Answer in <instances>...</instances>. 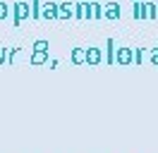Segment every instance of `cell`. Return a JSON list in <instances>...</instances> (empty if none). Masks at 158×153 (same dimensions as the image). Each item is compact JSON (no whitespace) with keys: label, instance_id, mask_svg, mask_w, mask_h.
<instances>
[{"label":"cell","instance_id":"cell-1","mask_svg":"<svg viewBox=\"0 0 158 153\" xmlns=\"http://www.w3.org/2000/svg\"><path fill=\"white\" fill-rule=\"evenodd\" d=\"M24 19H31V0H15L12 2V24L19 27Z\"/></svg>","mask_w":158,"mask_h":153},{"label":"cell","instance_id":"cell-2","mask_svg":"<svg viewBox=\"0 0 158 153\" xmlns=\"http://www.w3.org/2000/svg\"><path fill=\"white\" fill-rule=\"evenodd\" d=\"M58 14H60V5L55 0H46L41 7V19H58Z\"/></svg>","mask_w":158,"mask_h":153},{"label":"cell","instance_id":"cell-3","mask_svg":"<svg viewBox=\"0 0 158 153\" xmlns=\"http://www.w3.org/2000/svg\"><path fill=\"white\" fill-rule=\"evenodd\" d=\"M120 14H122V7H120V2H115V0H108L106 5H103V19H120Z\"/></svg>","mask_w":158,"mask_h":153},{"label":"cell","instance_id":"cell-4","mask_svg":"<svg viewBox=\"0 0 158 153\" xmlns=\"http://www.w3.org/2000/svg\"><path fill=\"white\" fill-rule=\"evenodd\" d=\"M115 62H118V65H132V62H134V50L127 48V46L118 48V53H115Z\"/></svg>","mask_w":158,"mask_h":153},{"label":"cell","instance_id":"cell-5","mask_svg":"<svg viewBox=\"0 0 158 153\" xmlns=\"http://www.w3.org/2000/svg\"><path fill=\"white\" fill-rule=\"evenodd\" d=\"M106 57H103V53H101L98 46H91L86 48V65H98V62H103Z\"/></svg>","mask_w":158,"mask_h":153},{"label":"cell","instance_id":"cell-6","mask_svg":"<svg viewBox=\"0 0 158 153\" xmlns=\"http://www.w3.org/2000/svg\"><path fill=\"white\" fill-rule=\"evenodd\" d=\"M58 19H74V2H72V0H62V2H60Z\"/></svg>","mask_w":158,"mask_h":153},{"label":"cell","instance_id":"cell-7","mask_svg":"<svg viewBox=\"0 0 158 153\" xmlns=\"http://www.w3.org/2000/svg\"><path fill=\"white\" fill-rule=\"evenodd\" d=\"M74 19H89V0L74 2Z\"/></svg>","mask_w":158,"mask_h":153},{"label":"cell","instance_id":"cell-8","mask_svg":"<svg viewBox=\"0 0 158 153\" xmlns=\"http://www.w3.org/2000/svg\"><path fill=\"white\" fill-rule=\"evenodd\" d=\"M69 60H72V65H84L86 62V48H72Z\"/></svg>","mask_w":158,"mask_h":153},{"label":"cell","instance_id":"cell-9","mask_svg":"<svg viewBox=\"0 0 158 153\" xmlns=\"http://www.w3.org/2000/svg\"><path fill=\"white\" fill-rule=\"evenodd\" d=\"M132 12H134V19H146V0H134Z\"/></svg>","mask_w":158,"mask_h":153},{"label":"cell","instance_id":"cell-10","mask_svg":"<svg viewBox=\"0 0 158 153\" xmlns=\"http://www.w3.org/2000/svg\"><path fill=\"white\" fill-rule=\"evenodd\" d=\"M89 19H103V5L96 0H89Z\"/></svg>","mask_w":158,"mask_h":153},{"label":"cell","instance_id":"cell-11","mask_svg":"<svg viewBox=\"0 0 158 153\" xmlns=\"http://www.w3.org/2000/svg\"><path fill=\"white\" fill-rule=\"evenodd\" d=\"M115 38H108V48H106V62H110V65H115Z\"/></svg>","mask_w":158,"mask_h":153},{"label":"cell","instance_id":"cell-12","mask_svg":"<svg viewBox=\"0 0 158 153\" xmlns=\"http://www.w3.org/2000/svg\"><path fill=\"white\" fill-rule=\"evenodd\" d=\"M48 38H36V41H34V46H31V50H34V53H48Z\"/></svg>","mask_w":158,"mask_h":153},{"label":"cell","instance_id":"cell-13","mask_svg":"<svg viewBox=\"0 0 158 153\" xmlns=\"http://www.w3.org/2000/svg\"><path fill=\"white\" fill-rule=\"evenodd\" d=\"M31 65H48V53H31Z\"/></svg>","mask_w":158,"mask_h":153},{"label":"cell","instance_id":"cell-14","mask_svg":"<svg viewBox=\"0 0 158 153\" xmlns=\"http://www.w3.org/2000/svg\"><path fill=\"white\" fill-rule=\"evenodd\" d=\"M7 17H12V5L0 0V19H7Z\"/></svg>","mask_w":158,"mask_h":153},{"label":"cell","instance_id":"cell-15","mask_svg":"<svg viewBox=\"0 0 158 153\" xmlns=\"http://www.w3.org/2000/svg\"><path fill=\"white\" fill-rule=\"evenodd\" d=\"M146 19H158V7L151 0H146Z\"/></svg>","mask_w":158,"mask_h":153},{"label":"cell","instance_id":"cell-16","mask_svg":"<svg viewBox=\"0 0 158 153\" xmlns=\"http://www.w3.org/2000/svg\"><path fill=\"white\" fill-rule=\"evenodd\" d=\"M41 0H31V19H41Z\"/></svg>","mask_w":158,"mask_h":153},{"label":"cell","instance_id":"cell-17","mask_svg":"<svg viewBox=\"0 0 158 153\" xmlns=\"http://www.w3.org/2000/svg\"><path fill=\"white\" fill-rule=\"evenodd\" d=\"M144 55H148L146 48H134V62H137V65H141V62H144Z\"/></svg>","mask_w":158,"mask_h":153},{"label":"cell","instance_id":"cell-18","mask_svg":"<svg viewBox=\"0 0 158 153\" xmlns=\"http://www.w3.org/2000/svg\"><path fill=\"white\" fill-rule=\"evenodd\" d=\"M19 55H22V48H10V57H7V62H15Z\"/></svg>","mask_w":158,"mask_h":153},{"label":"cell","instance_id":"cell-19","mask_svg":"<svg viewBox=\"0 0 158 153\" xmlns=\"http://www.w3.org/2000/svg\"><path fill=\"white\" fill-rule=\"evenodd\" d=\"M148 60H151L153 65H158V48H151V50H148Z\"/></svg>","mask_w":158,"mask_h":153},{"label":"cell","instance_id":"cell-20","mask_svg":"<svg viewBox=\"0 0 158 153\" xmlns=\"http://www.w3.org/2000/svg\"><path fill=\"white\" fill-rule=\"evenodd\" d=\"M7 57H10V48H0V65L7 62Z\"/></svg>","mask_w":158,"mask_h":153},{"label":"cell","instance_id":"cell-21","mask_svg":"<svg viewBox=\"0 0 158 153\" xmlns=\"http://www.w3.org/2000/svg\"><path fill=\"white\" fill-rule=\"evenodd\" d=\"M48 67H50V69H58L60 62H58V60H48Z\"/></svg>","mask_w":158,"mask_h":153}]
</instances>
